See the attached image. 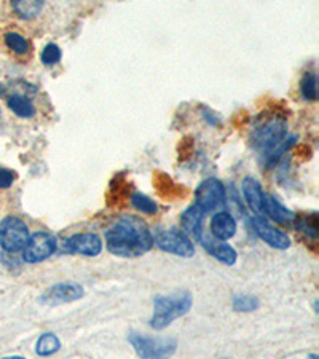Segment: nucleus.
Segmentation results:
<instances>
[{
	"label": "nucleus",
	"instance_id": "f257e3e1",
	"mask_svg": "<svg viewBox=\"0 0 319 359\" xmlns=\"http://www.w3.org/2000/svg\"><path fill=\"white\" fill-rule=\"evenodd\" d=\"M106 245L114 256L135 259L154 248V235L141 219L125 216L106 231Z\"/></svg>",
	"mask_w": 319,
	"mask_h": 359
},
{
	"label": "nucleus",
	"instance_id": "f03ea898",
	"mask_svg": "<svg viewBox=\"0 0 319 359\" xmlns=\"http://www.w3.org/2000/svg\"><path fill=\"white\" fill-rule=\"evenodd\" d=\"M287 125L281 115H260L251 133V144L266 160V166H273L281 160L283 154L295 142V137L286 139Z\"/></svg>",
	"mask_w": 319,
	"mask_h": 359
},
{
	"label": "nucleus",
	"instance_id": "7ed1b4c3",
	"mask_svg": "<svg viewBox=\"0 0 319 359\" xmlns=\"http://www.w3.org/2000/svg\"><path fill=\"white\" fill-rule=\"evenodd\" d=\"M191 304H194V299L187 291L158 295L154 300V316L150 320V326L155 331H161V329L170 326L174 320L187 315L191 309Z\"/></svg>",
	"mask_w": 319,
	"mask_h": 359
},
{
	"label": "nucleus",
	"instance_id": "20e7f679",
	"mask_svg": "<svg viewBox=\"0 0 319 359\" xmlns=\"http://www.w3.org/2000/svg\"><path fill=\"white\" fill-rule=\"evenodd\" d=\"M128 340L141 359H170L177 348V341L171 337H147L131 332Z\"/></svg>",
	"mask_w": 319,
	"mask_h": 359
},
{
	"label": "nucleus",
	"instance_id": "39448f33",
	"mask_svg": "<svg viewBox=\"0 0 319 359\" xmlns=\"http://www.w3.org/2000/svg\"><path fill=\"white\" fill-rule=\"evenodd\" d=\"M29 236L27 225L18 217L8 216L0 222V246L5 252L15 254L25 249Z\"/></svg>",
	"mask_w": 319,
	"mask_h": 359
},
{
	"label": "nucleus",
	"instance_id": "423d86ee",
	"mask_svg": "<svg viewBox=\"0 0 319 359\" xmlns=\"http://www.w3.org/2000/svg\"><path fill=\"white\" fill-rule=\"evenodd\" d=\"M154 245L158 246L161 251L174 254L179 257H191L195 254V246L184 231L177 229L163 230L156 233L154 238Z\"/></svg>",
	"mask_w": 319,
	"mask_h": 359
},
{
	"label": "nucleus",
	"instance_id": "0eeeda50",
	"mask_svg": "<svg viewBox=\"0 0 319 359\" xmlns=\"http://www.w3.org/2000/svg\"><path fill=\"white\" fill-rule=\"evenodd\" d=\"M56 238L46 231H36L29 236L25 249H22V259L29 264H37L48 259L56 251Z\"/></svg>",
	"mask_w": 319,
	"mask_h": 359
},
{
	"label": "nucleus",
	"instance_id": "6e6552de",
	"mask_svg": "<svg viewBox=\"0 0 319 359\" xmlns=\"http://www.w3.org/2000/svg\"><path fill=\"white\" fill-rule=\"evenodd\" d=\"M224 201L225 187L216 177L205 179V181L198 185V189L195 190V205L205 214L216 210L219 206H222Z\"/></svg>",
	"mask_w": 319,
	"mask_h": 359
},
{
	"label": "nucleus",
	"instance_id": "1a4fd4ad",
	"mask_svg": "<svg viewBox=\"0 0 319 359\" xmlns=\"http://www.w3.org/2000/svg\"><path fill=\"white\" fill-rule=\"evenodd\" d=\"M85 295V289L77 283H57L46 289L40 297V302L45 305H61L75 302Z\"/></svg>",
	"mask_w": 319,
	"mask_h": 359
},
{
	"label": "nucleus",
	"instance_id": "9d476101",
	"mask_svg": "<svg viewBox=\"0 0 319 359\" xmlns=\"http://www.w3.org/2000/svg\"><path fill=\"white\" fill-rule=\"evenodd\" d=\"M102 251V240L96 233H77L64 243V252L80 254V256L95 257Z\"/></svg>",
	"mask_w": 319,
	"mask_h": 359
},
{
	"label": "nucleus",
	"instance_id": "9b49d317",
	"mask_svg": "<svg viewBox=\"0 0 319 359\" xmlns=\"http://www.w3.org/2000/svg\"><path fill=\"white\" fill-rule=\"evenodd\" d=\"M254 229L255 233L259 235V238L265 241L266 245L275 248V249H287L291 246V238L281 231L280 229H276L275 225H271L265 217L259 216L254 219Z\"/></svg>",
	"mask_w": 319,
	"mask_h": 359
},
{
	"label": "nucleus",
	"instance_id": "f8f14e48",
	"mask_svg": "<svg viewBox=\"0 0 319 359\" xmlns=\"http://www.w3.org/2000/svg\"><path fill=\"white\" fill-rule=\"evenodd\" d=\"M198 241L214 259L219 260V262H222L225 265H233L236 262V251L225 241H219L214 238V236L205 233V231L201 233Z\"/></svg>",
	"mask_w": 319,
	"mask_h": 359
},
{
	"label": "nucleus",
	"instance_id": "ddd939ff",
	"mask_svg": "<svg viewBox=\"0 0 319 359\" xmlns=\"http://www.w3.org/2000/svg\"><path fill=\"white\" fill-rule=\"evenodd\" d=\"M203 217H205V212H203L195 203L182 212L181 216L182 231L189 236L190 240L194 238L198 241L201 233L205 231L203 230Z\"/></svg>",
	"mask_w": 319,
	"mask_h": 359
},
{
	"label": "nucleus",
	"instance_id": "4468645a",
	"mask_svg": "<svg viewBox=\"0 0 319 359\" xmlns=\"http://www.w3.org/2000/svg\"><path fill=\"white\" fill-rule=\"evenodd\" d=\"M212 236L219 241H227L233 238L236 233V221L229 212H217L214 214L211 221Z\"/></svg>",
	"mask_w": 319,
	"mask_h": 359
},
{
	"label": "nucleus",
	"instance_id": "2eb2a0df",
	"mask_svg": "<svg viewBox=\"0 0 319 359\" xmlns=\"http://www.w3.org/2000/svg\"><path fill=\"white\" fill-rule=\"evenodd\" d=\"M262 212L266 214L270 219H273L276 224H291L294 222V212L289 211L281 201H278L273 195L264 196V208Z\"/></svg>",
	"mask_w": 319,
	"mask_h": 359
},
{
	"label": "nucleus",
	"instance_id": "dca6fc26",
	"mask_svg": "<svg viewBox=\"0 0 319 359\" xmlns=\"http://www.w3.org/2000/svg\"><path fill=\"white\" fill-rule=\"evenodd\" d=\"M241 190H243V195H245V200L249 205V208H251V210L255 212L262 214L265 194L262 190V185H260L257 179L246 177L245 181H243Z\"/></svg>",
	"mask_w": 319,
	"mask_h": 359
},
{
	"label": "nucleus",
	"instance_id": "f3484780",
	"mask_svg": "<svg viewBox=\"0 0 319 359\" xmlns=\"http://www.w3.org/2000/svg\"><path fill=\"white\" fill-rule=\"evenodd\" d=\"M61 350V340L53 332H45L39 337L36 344V353L39 356H51Z\"/></svg>",
	"mask_w": 319,
	"mask_h": 359
},
{
	"label": "nucleus",
	"instance_id": "a211bd4d",
	"mask_svg": "<svg viewBox=\"0 0 319 359\" xmlns=\"http://www.w3.org/2000/svg\"><path fill=\"white\" fill-rule=\"evenodd\" d=\"M8 107L10 111L15 115H18L21 118H31L36 115V107L32 106L31 101L27 97L21 95H13L8 100Z\"/></svg>",
	"mask_w": 319,
	"mask_h": 359
},
{
	"label": "nucleus",
	"instance_id": "6ab92c4d",
	"mask_svg": "<svg viewBox=\"0 0 319 359\" xmlns=\"http://www.w3.org/2000/svg\"><path fill=\"white\" fill-rule=\"evenodd\" d=\"M11 7L18 13L20 18L22 20H34L36 16L42 11L43 2L39 0H31V2H25V0H15L11 2Z\"/></svg>",
	"mask_w": 319,
	"mask_h": 359
},
{
	"label": "nucleus",
	"instance_id": "aec40b11",
	"mask_svg": "<svg viewBox=\"0 0 319 359\" xmlns=\"http://www.w3.org/2000/svg\"><path fill=\"white\" fill-rule=\"evenodd\" d=\"M295 224H297V230L301 231V233L308 236L311 240L318 238V214L313 212L308 214V216H301L294 219Z\"/></svg>",
	"mask_w": 319,
	"mask_h": 359
},
{
	"label": "nucleus",
	"instance_id": "412c9836",
	"mask_svg": "<svg viewBox=\"0 0 319 359\" xmlns=\"http://www.w3.org/2000/svg\"><path fill=\"white\" fill-rule=\"evenodd\" d=\"M5 43H7L8 48L16 55H26L31 50V45H29V40L22 37L18 32H7L5 34Z\"/></svg>",
	"mask_w": 319,
	"mask_h": 359
},
{
	"label": "nucleus",
	"instance_id": "4be33fe9",
	"mask_svg": "<svg viewBox=\"0 0 319 359\" xmlns=\"http://www.w3.org/2000/svg\"><path fill=\"white\" fill-rule=\"evenodd\" d=\"M300 91L304 100L306 101H316L318 100V79L313 72H306L301 77L300 82Z\"/></svg>",
	"mask_w": 319,
	"mask_h": 359
},
{
	"label": "nucleus",
	"instance_id": "5701e85b",
	"mask_svg": "<svg viewBox=\"0 0 319 359\" xmlns=\"http://www.w3.org/2000/svg\"><path fill=\"white\" fill-rule=\"evenodd\" d=\"M131 205L135 206L137 211L146 212V214H155L156 211H158L156 203L152 198H149L147 195H144L141 192H135L131 195Z\"/></svg>",
	"mask_w": 319,
	"mask_h": 359
},
{
	"label": "nucleus",
	"instance_id": "b1692460",
	"mask_svg": "<svg viewBox=\"0 0 319 359\" xmlns=\"http://www.w3.org/2000/svg\"><path fill=\"white\" fill-rule=\"evenodd\" d=\"M61 48L56 43H48L45 45V48L42 50V55H40V61L45 66H55L61 61Z\"/></svg>",
	"mask_w": 319,
	"mask_h": 359
},
{
	"label": "nucleus",
	"instance_id": "393cba45",
	"mask_svg": "<svg viewBox=\"0 0 319 359\" xmlns=\"http://www.w3.org/2000/svg\"><path fill=\"white\" fill-rule=\"evenodd\" d=\"M259 306V300L252 297V295H236L233 299V310L235 311H254L257 310Z\"/></svg>",
	"mask_w": 319,
	"mask_h": 359
},
{
	"label": "nucleus",
	"instance_id": "a878e982",
	"mask_svg": "<svg viewBox=\"0 0 319 359\" xmlns=\"http://www.w3.org/2000/svg\"><path fill=\"white\" fill-rule=\"evenodd\" d=\"M156 187L160 190V195L168 196L172 189H177L176 184L171 181L170 176L163 175V172H156Z\"/></svg>",
	"mask_w": 319,
	"mask_h": 359
},
{
	"label": "nucleus",
	"instance_id": "bb28decb",
	"mask_svg": "<svg viewBox=\"0 0 319 359\" xmlns=\"http://www.w3.org/2000/svg\"><path fill=\"white\" fill-rule=\"evenodd\" d=\"M16 181V172L0 166V189H10Z\"/></svg>",
	"mask_w": 319,
	"mask_h": 359
},
{
	"label": "nucleus",
	"instance_id": "cd10ccee",
	"mask_svg": "<svg viewBox=\"0 0 319 359\" xmlns=\"http://www.w3.org/2000/svg\"><path fill=\"white\" fill-rule=\"evenodd\" d=\"M205 120H208L210 121L211 125H219L220 123V120H219V117H216V114L214 112H211L210 109H205V117H203Z\"/></svg>",
	"mask_w": 319,
	"mask_h": 359
},
{
	"label": "nucleus",
	"instance_id": "c85d7f7f",
	"mask_svg": "<svg viewBox=\"0 0 319 359\" xmlns=\"http://www.w3.org/2000/svg\"><path fill=\"white\" fill-rule=\"evenodd\" d=\"M0 359H27L25 356H5V358H0Z\"/></svg>",
	"mask_w": 319,
	"mask_h": 359
},
{
	"label": "nucleus",
	"instance_id": "c756f323",
	"mask_svg": "<svg viewBox=\"0 0 319 359\" xmlns=\"http://www.w3.org/2000/svg\"><path fill=\"white\" fill-rule=\"evenodd\" d=\"M0 114H2V112H0Z\"/></svg>",
	"mask_w": 319,
	"mask_h": 359
}]
</instances>
